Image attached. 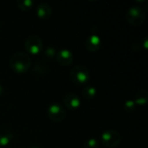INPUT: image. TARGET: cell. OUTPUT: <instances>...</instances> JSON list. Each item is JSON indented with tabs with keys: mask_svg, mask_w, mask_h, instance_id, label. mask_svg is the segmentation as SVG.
Here are the masks:
<instances>
[{
	"mask_svg": "<svg viewBox=\"0 0 148 148\" xmlns=\"http://www.w3.org/2000/svg\"><path fill=\"white\" fill-rule=\"evenodd\" d=\"M9 66L13 72L23 74L29 69L31 66V59L26 53L17 52L11 56Z\"/></svg>",
	"mask_w": 148,
	"mask_h": 148,
	"instance_id": "obj_1",
	"label": "cell"
},
{
	"mask_svg": "<svg viewBox=\"0 0 148 148\" xmlns=\"http://www.w3.org/2000/svg\"><path fill=\"white\" fill-rule=\"evenodd\" d=\"M126 18L133 26H140L146 19V12L144 9L139 5H132L127 11Z\"/></svg>",
	"mask_w": 148,
	"mask_h": 148,
	"instance_id": "obj_2",
	"label": "cell"
},
{
	"mask_svg": "<svg viewBox=\"0 0 148 148\" xmlns=\"http://www.w3.org/2000/svg\"><path fill=\"white\" fill-rule=\"evenodd\" d=\"M69 77L75 85H83L89 80L88 69L82 65H76L69 72Z\"/></svg>",
	"mask_w": 148,
	"mask_h": 148,
	"instance_id": "obj_3",
	"label": "cell"
},
{
	"mask_svg": "<svg viewBox=\"0 0 148 148\" xmlns=\"http://www.w3.org/2000/svg\"><path fill=\"white\" fill-rule=\"evenodd\" d=\"M24 48L29 54L37 55L43 49L42 40L37 35H30L24 42Z\"/></svg>",
	"mask_w": 148,
	"mask_h": 148,
	"instance_id": "obj_4",
	"label": "cell"
},
{
	"mask_svg": "<svg viewBox=\"0 0 148 148\" xmlns=\"http://www.w3.org/2000/svg\"><path fill=\"white\" fill-rule=\"evenodd\" d=\"M101 141L108 147H116L121 141V134L114 129H108L101 134Z\"/></svg>",
	"mask_w": 148,
	"mask_h": 148,
	"instance_id": "obj_5",
	"label": "cell"
},
{
	"mask_svg": "<svg viewBox=\"0 0 148 148\" xmlns=\"http://www.w3.org/2000/svg\"><path fill=\"white\" fill-rule=\"evenodd\" d=\"M47 114L49 120L55 123L61 122L66 116V112L63 107L58 103H53L49 105Z\"/></svg>",
	"mask_w": 148,
	"mask_h": 148,
	"instance_id": "obj_6",
	"label": "cell"
},
{
	"mask_svg": "<svg viewBox=\"0 0 148 148\" xmlns=\"http://www.w3.org/2000/svg\"><path fill=\"white\" fill-rule=\"evenodd\" d=\"M56 61L62 66H69L73 62V53L68 49H61L56 52Z\"/></svg>",
	"mask_w": 148,
	"mask_h": 148,
	"instance_id": "obj_7",
	"label": "cell"
},
{
	"mask_svg": "<svg viewBox=\"0 0 148 148\" xmlns=\"http://www.w3.org/2000/svg\"><path fill=\"white\" fill-rule=\"evenodd\" d=\"M63 103L65 107L69 110H75L81 105V100L75 93H69L63 98Z\"/></svg>",
	"mask_w": 148,
	"mask_h": 148,
	"instance_id": "obj_8",
	"label": "cell"
},
{
	"mask_svg": "<svg viewBox=\"0 0 148 148\" xmlns=\"http://www.w3.org/2000/svg\"><path fill=\"white\" fill-rule=\"evenodd\" d=\"M85 46H86V49L88 51H91V52L98 51L101 49V41L100 36H98L95 34L90 35L86 39Z\"/></svg>",
	"mask_w": 148,
	"mask_h": 148,
	"instance_id": "obj_9",
	"label": "cell"
},
{
	"mask_svg": "<svg viewBox=\"0 0 148 148\" xmlns=\"http://www.w3.org/2000/svg\"><path fill=\"white\" fill-rule=\"evenodd\" d=\"M52 14V8L47 3H41L36 7V15L40 19L46 20Z\"/></svg>",
	"mask_w": 148,
	"mask_h": 148,
	"instance_id": "obj_10",
	"label": "cell"
},
{
	"mask_svg": "<svg viewBox=\"0 0 148 148\" xmlns=\"http://www.w3.org/2000/svg\"><path fill=\"white\" fill-rule=\"evenodd\" d=\"M12 140V133L11 131L5 127H0V147L7 146Z\"/></svg>",
	"mask_w": 148,
	"mask_h": 148,
	"instance_id": "obj_11",
	"label": "cell"
},
{
	"mask_svg": "<svg viewBox=\"0 0 148 148\" xmlns=\"http://www.w3.org/2000/svg\"><path fill=\"white\" fill-rule=\"evenodd\" d=\"M134 102L136 105L139 106H144L147 103L148 101V92L146 89H140L139 90L135 96H134Z\"/></svg>",
	"mask_w": 148,
	"mask_h": 148,
	"instance_id": "obj_12",
	"label": "cell"
},
{
	"mask_svg": "<svg viewBox=\"0 0 148 148\" xmlns=\"http://www.w3.org/2000/svg\"><path fill=\"white\" fill-rule=\"evenodd\" d=\"M82 95L87 100H92L96 95V88L92 85H87L82 90Z\"/></svg>",
	"mask_w": 148,
	"mask_h": 148,
	"instance_id": "obj_13",
	"label": "cell"
},
{
	"mask_svg": "<svg viewBox=\"0 0 148 148\" xmlns=\"http://www.w3.org/2000/svg\"><path fill=\"white\" fill-rule=\"evenodd\" d=\"M34 5V3L32 0H17L16 1V6L18 9L23 11L29 10Z\"/></svg>",
	"mask_w": 148,
	"mask_h": 148,
	"instance_id": "obj_14",
	"label": "cell"
},
{
	"mask_svg": "<svg viewBox=\"0 0 148 148\" xmlns=\"http://www.w3.org/2000/svg\"><path fill=\"white\" fill-rule=\"evenodd\" d=\"M33 71L38 75H43L48 71V67L42 62H37L33 68Z\"/></svg>",
	"mask_w": 148,
	"mask_h": 148,
	"instance_id": "obj_15",
	"label": "cell"
},
{
	"mask_svg": "<svg viewBox=\"0 0 148 148\" xmlns=\"http://www.w3.org/2000/svg\"><path fill=\"white\" fill-rule=\"evenodd\" d=\"M99 142L95 138H90L84 142L83 148H98Z\"/></svg>",
	"mask_w": 148,
	"mask_h": 148,
	"instance_id": "obj_16",
	"label": "cell"
},
{
	"mask_svg": "<svg viewBox=\"0 0 148 148\" xmlns=\"http://www.w3.org/2000/svg\"><path fill=\"white\" fill-rule=\"evenodd\" d=\"M135 108H136V104L134 100H128L124 103V109L128 113L134 112Z\"/></svg>",
	"mask_w": 148,
	"mask_h": 148,
	"instance_id": "obj_17",
	"label": "cell"
},
{
	"mask_svg": "<svg viewBox=\"0 0 148 148\" xmlns=\"http://www.w3.org/2000/svg\"><path fill=\"white\" fill-rule=\"evenodd\" d=\"M56 49L54 48V47H48V48H46L45 49V50H44V55H45V56L46 57H48V58H54V57H56Z\"/></svg>",
	"mask_w": 148,
	"mask_h": 148,
	"instance_id": "obj_18",
	"label": "cell"
},
{
	"mask_svg": "<svg viewBox=\"0 0 148 148\" xmlns=\"http://www.w3.org/2000/svg\"><path fill=\"white\" fill-rule=\"evenodd\" d=\"M3 87L0 84V96L3 95Z\"/></svg>",
	"mask_w": 148,
	"mask_h": 148,
	"instance_id": "obj_19",
	"label": "cell"
},
{
	"mask_svg": "<svg viewBox=\"0 0 148 148\" xmlns=\"http://www.w3.org/2000/svg\"><path fill=\"white\" fill-rule=\"evenodd\" d=\"M144 42H145V47H144V48L147 49V37H146V39H145Z\"/></svg>",
	"mask_w": 148,
	"mask_h": 148,
	"instance_id": "obj_20",
	"label": "cell"
},
{
	"mask_svg": "<svg viewBox=\"0 0 148 148\" xmlns=\"http://www.w3.org/2000/svg\"><path fill=\"white\" fill-rule=\"evenodd\" d=\"M29 148H40L39 147H37V146H31V147H29Z\"/></svg>",
	"mask_w": 148,
	"mask_h": 148,
	"instance_id": "obj_21",
	"label": "cell"
}]
</instances>
